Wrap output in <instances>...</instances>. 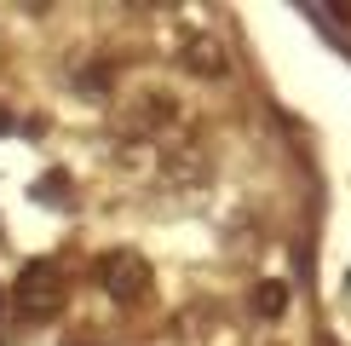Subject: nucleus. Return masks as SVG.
<instances>
[{
	"label": "nucleus",
	"instance_id": "nucleus-4",
	"mask_svg": "<svg viewBox=\"0 0 351 346\" xmlns=\"http://www.w3.org/2000/svg\"><path fill=\"white\" fill-rule=\"evenodd\" d=\"M0 306H6V295H0Z\"/></svg>",
	"mask_w": 351,
	"mask_h": 346
},
{
	"label": "nucleus",
	"instance_id": "nucleus-1",
	"mask_svg": "<svg viewBox=\"0 0 351 346\" xmlns=\"http://www.w3.org/2000/svg\"><path fill=\"white\" fill-rule=\"evenodd\" d=\"M18 312L35 317V323L64 312V271H58L52 260H29L18 271Z\"/></svg>",
	"mask_w": 351,
	"mask_h": 346
},
{
	"label": "nucleus",
	"instance_id": "nucleus-2",
	"mask_svg": "<svg viewBox=\"0 0 351 346\" xmlns=\"http://www.w3.org/2000/svg\"><path fill=\"white\" fill-rule=\"evenodd\" d=\"M98 277H104V288L115 300H133L150 288V271H144L138 254H104V266H98Z\"/></svg>",
	"mask_w": 351,
	"mask_h": 346
},
{
	"label": "nucleus",
	"instance_id": "nucleus-3",
	"mask_svg": "<svg viewBox=\"0 0 351 346\" xmlns=\"http://www.w3.org/2000/svg\"><path fill=\"white\" fill-rule=\"evenodd\" d=\"M259 312H282V283H265V295H259Z\"/></svg>",
	"mask_w": 351,
	"mask_h": 346
}]
</instances>
